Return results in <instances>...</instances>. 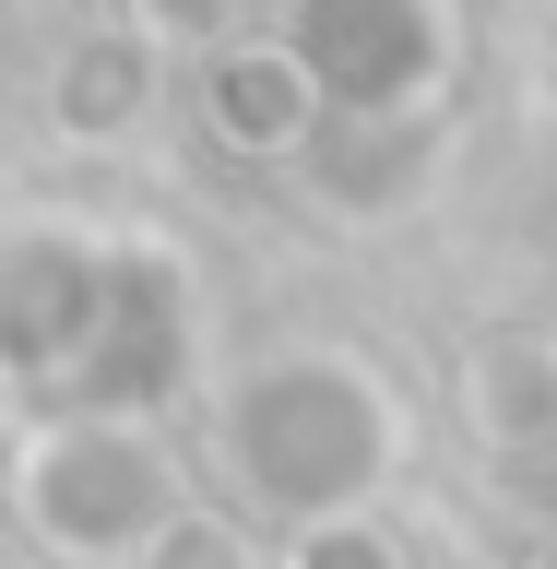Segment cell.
I'll return each instance as SVG.
<instances>
[{
  "instance_id": "5",
  "label": "cell",
  "mask_w": 557,
  "mask_h": 569,
  "mask_svg": "<svg viewBox=\"0 0 557 569\" xmlns=\"http://www.w3.org/2000/svg\"><path fill=\"white\" fill-rule=\"evenodd\" d=\"M297 569H380L356 533H297Z\"/></svg>"
},
{
  "instance_id": "1",
  "label": "cell",
  "mask_w": 557,
  "mask_h": 569,
  "mask_svg": "<svg viewBox=\"0 0 557 569\" xmlns=\"http://www.w3.org/2000/svg\"><path fill=\"white\" fill-rule=\"evenodd\" d=\"M24 498H36V533H48L60 558H119V546H155V533L178 522L167 462L142 451V439H107V427L48 439L36 475H24Z\"/></svg>"
},
{
  "instance_id": "2",
  "label": "cell",
  "mask_w": 557,
  "mask_h": 569,
  "mask_svg": "<svg viewBox=\"0 0 557 569\" xmlns=\"http://www.w3.org/2000/svg\"><path fill=\"white\" fill-rule=\"evenodd\" d=\"M309 60H285V48H238V60H213V131L249 142V154H285V142H309Z\"/></svg>"
},
{
  "instance_id": "4",
  "label": "cell",
  "mask_w": 557,
  "mask_h": 569,
  "mask_svg": "<svg viewBox=\"0 0 557 569\" xmlns=\"http://www.w3.org/2000/svg\"><path fill=\"white\" fill-rule=\"evenodd\" d=\"M142 569H249V546L226 522H202V510H178V522L142 546Z\"/></svg>"
},
{
  "instance_id": "3",
  "label": "cell",
  "mask_w": 557,
  "mask_h": 569,
  "mask_svg": "<svg viewBox=\"0 0 557 569\" xmlns=\"http://www.w3.org/2000/svg\"><path fill=\"white\" fill-rule=\"evenodd\" d=\"M48 107H60V131H119L142 107V36H83L48 71Z\"/></svg>"
}]
</instances>
